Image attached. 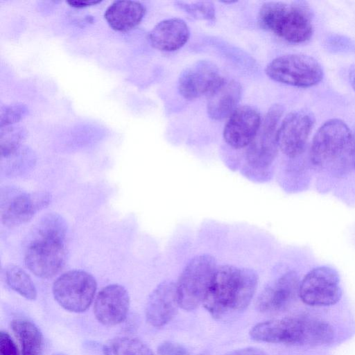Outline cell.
<instances>
[{"label":"cell","instance_id":"cell-5","mask_svg":"<svg viewBox=\"0 0 355 355\" xmlns=\"http://www.w3.org/2000/svg\"><path fill=\"white\" fill-rule=\"evenodd\" d=\"M258 19L263 28L291 43L305 42L313 33L311 12L304 2H266Z\"/></svg>","mask_w":355,"mask_h":355},{"label":"cell","instance_id":"cell-28","mask_svg":"<svg viewBox=\"0 0 355 355\" xmlns=\"http://www.w3.org/2000/svg\"><path fill=\"white\" fill-rule=\"evenodd\" d=\"M159 355H186L187 351L182 345L173 342H164L157 348Z\"/></svg>","mask_w":355,"mask_h":355},{"label":"cell","instance_id":"cell-4","mask_svg":"<svg viewBox=\"0 0 355 355\" xmlns=\"http://www.w3.org/2000/svg\"><path fill=\"white\" fill-rule=\"evenodd\" d=\"M310 157L319 168L343 173L355 164V134L343 121L328 120L313 139Z\"/></svg>","mask_w":355,"mask_h":355},{"label":"cell","instance_id":"cell-27","mask_svg":"<svg viewBox=\"0 0 355 355\" xmlns=\"http://www.w3.org/2000/svg\"><path fill=\"white\" fill-rule=\"evenodd\" d=\"M0 355H19V350L10 335L0 332Z\"/></svg>","mask_w":355,"mask_h":355},{"label":"cell","instance_id":"cell-33","mask_svg":"<svg viewBox=\"0 0 355 355\" xmlns=\"http://www.w3.org/2000/svg\"><path fill=\"white\" fill-rule=\"evenodd\" d=\"M53 355H65V354H60V353H58V354H55Z\"/></svg>","mask_w":355,"mask_h":355},{"label":"cell","instance_id":"cell-24","mask_svg":"<svg viewBox=\"0 0 355 355\" xmlns=\"http://www.w3.org/2000/svg\"><path fill=\"white\" fill-rule=\"evenodd\" d=\"M177 6L193 17L198 19L212 21L215 19V8L210 1H177Z\"/></svg>","mask_w":355,"mask_h":355},{"label":"cell","instance_id":"cell-12","mask_svg":"<svg viewBox=\"0 0 355 355\" xmlns=\"http://www.w3.org/2000/svg\"><path fill=\"white\" fill-rule=\"evenodd\" d=\"M314 116L309 111L291 112L277 130L279 148L287 157H296L304 151L314 124Z\"/></svg>","mask_w":355,"mask_h":355},{"label":"cell","instance_id":"cell-22","mask_svg":"<svg viewBox=\"0 0 355 355\" xmlns=\"http://www.w3.org/2000/svg\"><path fill=\"white\" fill-rule=\"evenodd\" d=\"M103 352L105 355H154L141 340L128 336L110 340L105 344Z\"/></svg>","mask_w":355,"mask_h":355},{"label":"cell","instance_id":"cell-3","mask_svg":"<svg viewBox=\"0 0 355 355\" xmlns=\"http://www.w3.org/2000/svg\"><path fill=\"white\" fill-rule=\"evenodd\" d=\"M255 340L297 345H321L332 342L334 331L327 322L306 315L260 322L250 331Z\"/></svg>","mask_w":355,"mask_h":355},{"label":"cell","instance_id":"cell-1","mask_svg":"<svg viewBox=\"0 0 355 355\" xmlns=\"http://www.w3.org/2000/svg\"><path fill=\"white\" fill-rule=\"evenodd\" d=\"M258 279L257 272L251 268L230 264L218 266L202 304L218 319L244 310L256 292Z\"/></svg>","mask_w":355,"mask_h":355},{"label":"cell","instance_id":"cell-15","mask_svg":"<svg viewBox=\"0 0 355 355\" xmlns=\"http://www.w3.org/2000/svg\"><path fill=\"white\" fill-rule=\"evenodd\" d=\"M261 123L259 112L254 107H237L230 116L223 130V138L231 147L240 149L248 146Z\"/></svg>","mask_w":355,"mask_h":355},{"label":"cell","instance_id":"cell-7","mask_svg":"<svg viewBox=\"0 0 355 355\" xmlns=\"http://www.w3.org/2000/svg\"><path fill=\"white\" fill-rule=\"evenodd\" d=\"M265 72L276 82L302 88L318 84L324 75L315 58L298 53L277 57L267 64Z\"/></svg>","mask_w":355,"mask_h":355},{"label":"cell","instance_id":"cell-13","mask_svg":"<svg viewBox=\"0 0 355 355\" xmlns=\"http://www.w3.org/2000/svg\"><path fill=\"white\" fill-rule=\"evenodd\" d=\"M217 67L209 61L202 60L186 69L178 80V89L186 99L208 96L223 80Z\"/></svg>","mask_w":355,"mask_h":355},{"label":"cell","instance_id":"cell-34","mask_svg":"<svg viewBox=\"0 0 355 355\" xmlns=\"http://www.w3.org/2000/svg\"><path fill=\"white\" fill-rule=\"evenodd\" d=\"M354 166H355V164H354Z\"/></svg>","mask_w":355,"mask_h":355},{"label":"cell","instance_id":"cell-17","mask_svg":"<svg viewBox=\"0 0 355 355\" xmlns=\"http://www.w3.org/2000/svg\"><path fill=\"white\" fill-rule=\"evenodd\" d=\"M180 307L176 284L165 281L151 293L146 306L147 322L155 327H161L170 322Z\"/></svg>","mask_w":355,"mask_h":355},{"label":"cell","instance_id":"cell-31","mask_svg":"<svg viewBox=\"0 0 355 355\" xmlns=\"http://www.w3.org/2000/svg\"><path fill=\"white\" fill-rule=\"evenodd\" d=\"M351 85L355 91V65L351 69L349 74Z\"/></svg>","mask_w":355,"mask_h":355},{"label":"cell","instance_id":"cell-19","mask_svg":"<svg viewBox=\"0 0 355 355\" xmlns=\"http://www.w3.org/2000/svg\"><path fill=\"white\" fill-rule=\"evenodd\" d=\"M241 96V86L234 80H223L207 96V113L214 120L230 116L237 108Z\"/></svg>","mask_w":355,"mask_h":355},{"label":"cell","instance_id":"cell-14","mask_svg":"<svg viewBox=\"0 0 355 355\" xmlns=\"http://www.w3.org/2000/svg\"><path fill=\"white\" fill-rule=\"evenodd\" d=\"M300 282L295 271H289L268 285L259 295L256 306L263 313L286 309L299 296Z\"/></svg>","mask_w":355,"mask_h":355},{"label":"cell","instance_id":"cell-26","mask_svg":"<svg viewBox=\"0 0 355 355\" xmlns=\"http://www.w3.org/2000/svg\"><path fill=\"white\" fill-rule=\"evenodd\" d=\"M26 111V107L22 104H15L6 107L1 111V128L17 122L23 117Z\"/></svg>","mask_w":355,"mask_h":355},{"label":"cell","instance_id":"cell-2","mask_svg":"<svg viewBox=\"0 0 355 355\" xmlns=\"http://www.w3.org/2000/svg\"><path fill=\"white\" fill-rule=\"evenodd\" d=\"M67 223L57 214L44 216L34 227L26 248L24 261L35 275L51 278L64 266L67 259Z\"/></svg>","mask_w":355,"mask_h":355},{"label":"cell","instance_id":"cell-20","mask_svg":"<svg viewBox=\"0 0 355 355\" xmlns=\"http://www.w3.org/2000/svg\"><path fill=\"white\" fill-rule=\"evenodd\" d=\"M145 12V6L139 1L119 0L109 6L104 17L112 29L125 32L137 26Z\"/></svg>","mask_w":355,"mask_h":355},{"label":"cell","instance_id":"cell-11","mask_svg":"<svg viewBox=\"0 0 355 355\" xmlns=\"http://www.w3.org/2000/svg\"><path fill=\"white\" fill-rule=\"evenodd\" d=\"M47 192L8 191L1 193L0 216L3 224L13 227L29 221L51 202Z\"/></svg>","mask_w":355,"mask_h":355},{"label":"cell","instance_id":"cell-16","mask_svg":"<svg viewBox=\"0 0 355 355\" xmlns=\"http://www.w3.org/2000/svg\"><path fill=\"white\" fill-rule=\"evenodd\" d=\"M130 307V297L121 285H108L98 293L94 313L98 321L107 326L122 322L127 317Z\"/></svg>","mask_w":355,"mask_h":355},{"label":"cell","instance_id":"cell-10","mask_svg":"<svg viewBox=\"0 0 355 355\" xmlns=\"http://www.w3.org/2000/svg\"><path fill=\"white\" fill-rule=\"evenodd\" d=\"M283 112V107L275 104L266 113L256 136L246 150V159L251 166L266 168L275 159L279 148L277 125Z\"/></svg>","mask_w":355,"mask_h":355},{"label":"cell","instance_id":"cell-21","mask_svg":"<svg viewBox=\"0 0 355 355\" xmlns=\"http://www.w3.org/2000/svg\"><path fill=\"white\" fill-rule=\"evenodd\" d=\"M11 328L21 344L22 355H42V334L34 323L16 319L12 321Z\"/></svg>","mask_w":355,"mask_h":355},{"label":"cell","instance_id":"cell-23","mask_svg":"<svg viewBox=\"0 0 355 355\" xmlns=\"http://www.w3.org/2000/svg\"><path fill=\"white\" fill-rule=\"evenodd\" d=\"M6 278L9 286L21 296L30 300L36 299L37 291L31 278L19 266H7Z\"/></svg>","mask_w":355,"mask_h":355},{"label":"cell","instance_id":"cell-29","mask_svg":"<svg viewBox=\"0 0 355 355\" xmlns=\"http://www.w3.org/2000/svg\"><path fill=\"white\" fill-rule=\"evenodd\" d=\"M226 355H266V354L259 349L248 347L233 351Z\"/></svg>","mask_w":355,"mask_h":355},{"label":"cell","instance_id":"cell-9","mask_svg":"<svg viewBox=\"0 0 355 355\" xmlns=\"http://www.w3.org/2000/svg\"><path fill=\"white\" fill-rule=\"evenodd\" d=\"M342 296L339 275L329 266L310 270L300 284L299 297L306 304L327 306L336 304Z\"/></svg>","mask_w":355,"mask_h":355},{"label":"cell","instance_id":"cell-30","mask_svg":"<svg viewBox=\"0 0 355 355\" xmlns=\"http://www.w3.org/2000/svg\"><path fill=\"white\" fill-rule=\"evenodd\" d=\"M101 2L100 0H70L67 1V3L73 7L76 8H83L95 5Z\"/></svg>","mask_w":355,"mask_h":355},{"label":"cell","instance_id":"cell-25","mask_svg":"<svg viewBox=\"0 0 355 355\" xmlns=\"http://www.w3.org/2000/svg\"><path fill=\"white\" fill-rule=\"evenodd\" d=\"M20 130H15L13 128L1 130V153L3 157H8L13 154L19 148L23 137Z\"/></svg>","mask_w":355,"mask_h":355},{"label":"cell","instance_id":"cell-18","mask_svg":"<svg viewBox=\"0 0 355 355\" xmlns=\"http://www.w3.org/2000/svg\"><path fill=\"white\" fill-rule=\"evenodd\" d=\"M190 31L180 18H171L157 24L148 34L150 44L156 49L171 52L182 48L189 40Z\"/></svg>","mask_w":355,"mask_h":355},{"label":"cell","instance_id":"cell-6","mask_svg":"<svg viewBox=\"0 0 355 355\" xmlns=\"http://www.w3.org/2000/svg\"><path fill=\"white\" fill-rule=\"evenodd\" d=\"M217 267L215 258L208 254L189 261L175 283L180 307L191 311L203 303Z\"/></svg>","mask_w":355,"mask_h":355},{"label":"cell","instance_id":"cell-32","mask_svg":"<svg viewBox=\"0 0 355 355\" xmlns=\"http://www.w3.org/2000/svg\"><path fill=\"white\" fill-rule=\"evenodd\" d=\"M221 2L223 3H226V4H231V3H236V1H222Z\"/></svg>","mask_w":355,"mask_h":355},{"label":"cell","instance_id":"cell-8","mask_svg":"<svg viewBox=\"0 0 355 355\" xmlns=\"http://www.w3.org/2000/svg\"><path fill=\"white\" fill-rule=\"evenodd\" d=\"M97 288L94 277L86 271L73 270L56 279L53 294L57 302L64 309L81 313L92 304Z\"/></svg>","mask_w":355,"mask_h":355}]
</instances>
